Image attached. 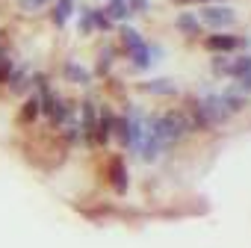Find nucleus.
<instances>
[{
	"instance_id": "1",
	"label": "nucleus",
	"mask_w": 251,
	"mask_h": 248,
	"mask_svg": "<svg viewBox=\"0 0 251 248\" xmlns=\"http://www.w3.org/2000/svg\"><path fill=\"white\" fill-rule=\"evenodd\" d=\"M198 18H201L204 30H210V33L227 30V27L236 24V12H233L230 6H225V3H204V6L198 9Z\"/></svg>"
},
{
	"instance_id": "2",
	"label": "nucleus",
	"mask_w": 251,
	"mask_h": 248,
	"mask_svg": "<svg viewBox=\"0 0 251 248\" xmlns=\"http://www.w3.org/2000/svg\"><path fill=\"white\" fill-rule=\"evenodd\" d=\"M248 45H251L248 36H233L225 30H216L204 39V48L210 53H239V50H248Z\"/></svg>"
},
{
	"instance_id": "3",
	"label": "nucleus",
	"mask_w": 251,
	"mask_h": 248,
	"mask_svg": "<svg viewBox=\"0 0 251 248\" xmlns=\"http://www.w3.org/2000/svg\"><path fill=\"white\" fill-rule=\"evenodd\" d=\"M6 86H9L12 95H27L33 89V68L27 62H15L9 77H6Z\"/></svg>"
},
{
	"instance_id": "4",
	"label": "nucleus",
	"mask_w": 251,
	"mask_h": 248,
	"mask_svg": "<svg viewBox=\"0 0 251 248\" xmlns=\"http://www.w3.org/2000/svg\"><path fill=\"white\" fill-rule=\"evenodd\" d=\"M175 27H177V33L180 36H186V39H201V33H204V24H201V18H198V12H192V9H180V15L175 18Z\"/></svg>"
},
{
	"instance_id": "5",
	"label": "nucleus",
	"mask_w": 251,
	"mask_h": 248,
	"mask_svg": "<svg viewBox=\"0 0 251 248\" xmlns=\"http://www.w3.org/2000/svg\"><path fill=\"white\" fill-rule=\"evenodd\" d=\"M109 183H112L115 195H127V189H130V174H127V166H124L121 157L109 160Z\"/></svg>"
},
{
	"instance_id": "6",
	"label": "nucleus",
	"mask_w": 251,
	"mask_h": 248,
	"mask_svg": "<svg viewBox=\"0 0 251 248\" xmlns=\"http://www.w3.org/2000/svg\"><path fill=\"white\" fill-rule=\"evenodd\" d=\"M112 121H115V109H112V106H98L95 145H106V142L112 139Z\"/></svg>"
},
{
	"instance_id": "7",
	"label": "nucleus",
	"mask_w": 251,
	"mask_h": 248,
	"mask_svg": "<svg viewBox=\"0 0 251 248\" xmlns=\"http://www.w3.org/2000/svg\"><path fill=\"white\" fill-rule=\"evenodd\" d=\"M222 95V103H225V109L230 112V115H236V112H242V109H248V103H251V95H245V92H239L233 83L225 89V92H219Z\"/></svg>"
},
{
	"instance_id": "8",
	"label": "nucleus",
	"mask_w": 251,
	"mask_h": 248,
	"mask_svg": "<svg viewBox=\"0 0 251 248\" xmlns=\"http://www.w3.org/2000/svg\"><path fill=\"white\" fill-rule=\"evenodd\" d=\"M118 39H121V53H124V56H127L130 50H136V48H142V45H145L142 33H139L136 27H130V24H121Z\"/></svg>"
},
{
	"instance_id": "9",
	"label": "nucleus",
	"mask_w": 251,
	"mask_h": 248,
	"mask_svg": "<svg viewBox=\"0 0 251 248\" xmlns=\"http://www.w3.org/2000/svg\"><path fill=\"white\" fill-rule=\"evenodd\" d=\"M62 74H65V80L74 83V86H89V83H92V71H86L77 59H68V62L62 65Z\"/></svg>"
},
{
	"instance_id": "10",
	"label": "nucleus",
	"mask_w": 251,
	"mask_h": 248,
	"mask_svg": "<svg viewBox=\"0 0 251 248\" xmlns=\"http://www.w3.org/2000/svg\"><path fill=\"white\" fill-rule=\"evenodd\" d=\"M142 92L157 95V98H172V95H177V83H175V80H169V77H157V80L142 83Z\"/></svg>"
},
{
	"instance_id": "11",
	"label": "nucleus",
	"mask_w": 251,
	"mask_h": 248,
	"mask_svg": "<svg viewBox=\"0 0 251 248\" xmlns=\"http://www.w3.org/2000/svg\"><path fill=\"white\" fill-rule=\"evenodd\" d=\"M127 59H130V65H133L136 71H148V68H151V65L157 62V59H154V48H151L148 42H145L142 48L130 50V53H127Z\"/></svg>"
},
{
	"instance_id": "12",
	"label": "nucleus",
	"mask_w": 251,
	"mask_h": 248,
	"mask_svg": "<svg viewBox=\"0 0 251 248\" xmlns=\"http://www.w3.org/2000/svg\"><path fill=\"white\" fill-rule=\"evenodd\" d=\"M71 12H74V0H56L53 9H50V21H53V27H65L68 18H71Z\"/></svg>"
},
{
	"instance_id": "13",
	"label": "nucleus",
	"mask_w": 251,
	"mask_h": 248,
	"mask_svg": "<svg viewBox=\"0 0 251 248\" xmlns=\"http://www.w3.org/2000/svg\"><path fill=\"white\" fill-rule=\"evenodd\" d=\"M103 12L109 15V21L115 24V21H127L133 12H130V6H127V0H106V6H103Z\"/></svg>"
},
{
	"instance_id": "14",
	"label": "nucleus",
	"mask_w": 251,
	"mask_h": 248,
	"mask_svg": "<svg viewBox=\"0 0 251 248\" xmlns=\"http://www.w3.org/2000/svg\"><path fill=\"white\" fill-rule=\"evenodd\" d=\"M42 115V106H39V98L36 95H30L24 103H21V112H18V121L21 124H33L36 118Z\"/></svg>"
},
{
	"instance_id": "15",
	"label": "nucleus",
	"mask_w": 251,
	"mask_h": 248,
	"mask_svg": "<svg viewBox=\"0 0 251 248\" xmlns=\"http://www.w3.org/2000/svg\"><path fill=\"white\" fill-rule=\"evenodd\" d=\"M112 133H115V139L121 142V148H127V139H130V124H127V115H115V121H112Z\"/></svg>"
},
{
	"instance_id": "16",
	"label": "nucleus",
	"mask_w": 251,
	"mask_h": 248,
	"mask_svg": "<svg viewBox=\"0 0 251 248\" xmlns=\"http://www.w3.org/2000/svg\"><path fill=\"white\" fill-rule=\"evenodd\" d=\"M77 30H80V36H92V33H95V21H92V6L80 9V15H77Z\"/></svg>"
},
{
	"instance_id": "17",
	"label": "nucleus",
	"mask_w": 251,
	"mask_h": 248,
	"mask_svg": "<svg viewBox=\"0 0 251 248\" xmlns=\"http://www.w3.org/2000/svg\"><path fill=\"white\" fill-rule=\"evenodd\" d=\"M112 59H115V53H112L109 48H103L100 56H98V68H95V74H98V77H106L109 68H112Z\"/></svg>"
},
{
	"instance_id": "18",
	"label": "nucleus",
	"mask_w": 251,
	"mask_h": 248,
	"mask_svg": "<svg viewBox=\"0 0 251 248\" xmlns=\"http://www.w3.org/2000/svg\"><path fill=\"white\" fill-rule=\"evenodd\" d=\"M92 21H95V30L98 33H109L112 30V21H109V15L103 9H92Z\"/></svg>"
},
{
	"instance_id": "19",
	"label": "nucleus",
	"mask_w": 251,
	"mask_h": 248,
	"mask_svg": "<svg viewBox=\"0 0 251 248\" xmlns=\"http://www.w3.org/2000/svg\"><path fill=\"white\" fill-rule=\"evenodd\" d=\"M12 65H15V59L9 56V50H0V83H6V77H9Z\"/></svg>"
},
{
	"instance_id": "20",
	"label": "nucleus",
	"mask_w": 251,
	"mask_h": 248,
	"mask_svg": "<svg viewBox=\"0 0 251 248\" xmlns=\"http://www.w3.org/2000/svg\"><path fill=\"white\" fill-rule=\"evenodd\" d=\"M127 6H130L133 15H145L151 9V0H127Z\"/></svg>"
},
{
	"instance_id": "21",
	"label": "nucleus",
	"mask_w": 251,
	"mask_h": 248,
	"mask_svg": "<svg viewBox=\"0 0 251 248\" xmlns=\"http://www.w3.org/2000/svg\"><path fill=\"white\" fill-rule=\"evenodd\" d=\"M172 3H177V6H192V3L204 6V3H219V0H172Z\"/></svg>"
},
{
	"instance_id": "22",
	"label": "nucleus",
	"mask_w": 251,
	"mask_h": 248,
	"mask_svg": "<svg viewBox=\"0 0 251 248\" xmlns=\"http://www.w3.org/2000/svg\"><path fill=\"white\" fill-rule=\"evenodd\" d=\"M18 3H21L27 12H36V3H33V0H18Z\"/></svg>"
},
{
	"instance_id": "23",
	"label": "nucleus",
	"mask_w": 251,
	"mask_h": 248,
	"mask_svg": "<svg viewBox=\"0 0 251 248\" xmlns=\"http://www.w3.org/2000/svg\"><path fill=\"white\" fill-rule=\"evenodd\" d=\"M33 3H36V9H42L45 3H50V0H33Z\"/></svg>"
}]
</instances>
